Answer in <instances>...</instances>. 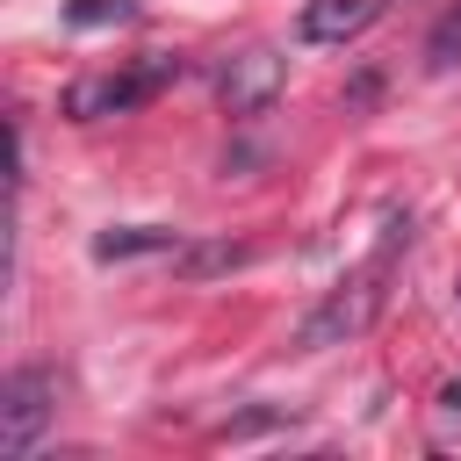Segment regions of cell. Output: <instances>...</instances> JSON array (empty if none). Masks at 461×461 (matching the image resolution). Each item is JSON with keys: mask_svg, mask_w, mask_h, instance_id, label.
Wrapping results in <instances>:
<instances>
[{"mask_svg": "<svg viewBox=\"0 0 461 461\" xmlns=\"http://www.w3.org/2000/svg\"><path fill=\"white\" fill-rule=\"evenodd\" d=\"M50 411H58V382H50V367H14V375L0 382V454L22 461V454L43 439Z\"/></svg>", "mask_w": 461, "mask_h": 461, "instance_id": "3", "label": "cell"}, {"mask_svg": "<svg viewBox=\"0 0 461 461\" xmlns=\"http://www.w3.org/2000/svg\"><path fill=\"white\" fill-rule=\"evenodd\" d=\"M439 425H447V432L461 425V382H447V389H439Z\"/></svg>", "mask_w": 461, "mask_h": 461, "instance_id": "10", "label": "cell"}, {"mask_svg": "<svg viewBox=\"0 0 461 461\" xmlns=\"http://www.w3.org/2000/svg\"><path fill=\"white\" fill-rule=\"evenodd\" d=\"M461 65V0L432 22V36H425V72H454Z\"/></svg>", "mask_w": 461, "mask_h": 461, "instance_id": "7", "label": "cell"}, {"mask_svg": "<svg viewBox=\"0 0 461 461\" xmlns=\"http://www.w3.org/2000/svg\"><path fill=\"white\" fill-rule=\"evenodd\" d=\"M245 259V245H194L187 259H180V274H223V267H238Z\"/></svg>", "mask_w": 461, "mask_h": 461, "instance_id": "9", "label": "cell"}, {"mask_svg": "<svg viewBox=\"0 0 461 461\" xmlns=\"http://www.w3.org/2000/svg\"><path fill=\"white\" fill-rule=\"evenodd\" d=\"M375 14H382V0H310L295 14V36L303 43H353Z\"/></svg>", "mask_w": 461, "mask_h": 461, "instance_id": "5", "label": "cell"}, {"mask_svg": "<svg viewBox=\"0 0 461 461\" xmlns=\"http://www.w3.org/2000/svg\"><path fill=\"white\" fill-rule=\"evenodd\" d=\"M396 230H403V223H396ZM396 230H389V245H396ZM389 245L303 317V331H295L303 346H346V339H360V331L375 324V310H382V295H389V288H382V274H389Z\"/></svg>", "mask_w": 461, "mask_h": 461, "instance_id": "1", "label": "cell"}, {"mask_svg": "<svg viewBox=\"0 0 461 461\" xmlns=\"http://www.w3.org/2000/svg\"><path fill=\"white\" fill-rule=\"evenodd\" d=\"M144 252H180V230L166 223H115L94 238V259H144Z\"/></svg>", "mask_w": 461, "mask_h": 461, "instance_id": "6", "label": "cell"}, {"mask_svg": "<svg viewBox=\"0 0 461 461\" xmlns=\"http://www.w3.org/2000/svg\"><path fill=\"white\" fill-rule=\"evenodd\" d=\"M180 58H144V65H122V72H86L65 86V115L72 122H101V115H130L144 108L158 86H173Z\"/></svg>", "mask_w": 461, "mask_h": 461, "instance_id": "2", "label": "cell"}, {"mask_svg": "<svg viewBox=\"0 0 461 461\" xmlns=\"http://www.w3.org/2000/svg\"><path fill=\"white\" fill-rule=\"evenodd\" d=\"M281 94V58L259 43V50H238L223 72H216V101H223V115H259L267 101Z\"/></svg>", "mask_w": 461, "mask_h": 461, "instance_id": "4", "label": "cell"}, {"mask_svg": "<svg viewBox=\"0 0 461 461\" xmlns=\"http://www.w3.org/2000/svg\"><path fill=\"white\" fill-rule=\"evenodd\" d=\"M72 29H108V22H137V0H72L65 7Z\"/></svg>", "mask_w": 461, "mask_h": 461, "instance_id": "8", "label": "cell"}]
</instances>
